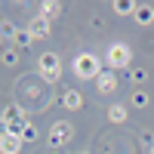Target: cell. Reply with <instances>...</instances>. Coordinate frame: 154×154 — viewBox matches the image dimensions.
I'll return each instance as SVG.
<instances>
[{
  "mask_svg": "<svg viewBox=\"0 0 154 154\" xmlns=\"http://www.w3.org/2000/svg\"><path fill=\"white\" fill-rule=\"evenodd\" d=\"M93 71H96V62H93V59H89V62L80 59V74H93Z\"/></svg>",
  "mask_w": 154,
  "mask_h": 154,
  "instance_id": "6da1fadb",
  "label": "cell"
},
{
  "mask_svg": "<svg viewBox=\"0 0 154 154\" xmlns=\"http://www.w3.org/2000/svg\"><path fill=\"white\" fill-rule=\"evenodd\" d=\"M3 148L9 151V148H19V139H3Z\"/></svg>",
  "mask_w": 154,
  "mask_h": 154,
  "instance_id": "7a4b0ae2",
  "label": "cell"
}]
</instances>
